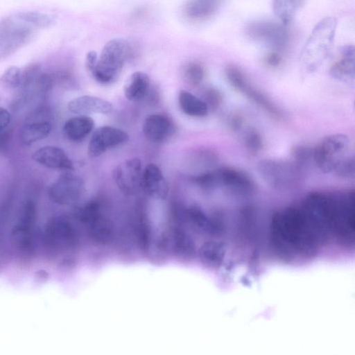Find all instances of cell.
<instances>
[{"label": "cell", "instance_id": "cell-4", "mask_svg": "<svg viewBox=\"0 0 355 355\" xmlns=\"http://www.w3.org/2000/svg\"><path fill=\"white\" fill-rule=\"evenodd\" d=\"M35 28L16 13L0 20V59L15 53L31 40Z\"/></svg>", "mask_w": 355, "mask_h": 355}, {"label": "cell", "instance_id": "cell-28", "mask_svg": "<svg viewBox=\"0 0 355 355\" xmlns=\"http://www.w3.org/2000/svg\"><path fill=\"white\" fill-rule=\"evenodd\" d=\"M333 172L340 178H352L355 173L354 158L343 157L336 165Z\"/></svg>", "mask_w": 355, "mask_h": 355}, {"label": "cell", "instance_id": "cell-6", "mask_svg": "<svg viewBox=\"0 0 355 355\" xmlns=\"http://www.w3.org/2000/svg\"><path fill=\"white\" fill-rule=\"evenodd\" d=\"M349 145V139L344 134L327 136L313 149V159L323 173L333 172L337 163L345 157Z\"/></svg>", "mask_w": 355, "mask_h": 355}, {"label": "cell", "instance_id": "cell-35", "mask_svg": "<svg viewBox=\"0 0 355 355\" xmlns=\"http://www.w3.org/2000/svg\"><path fill=\"white\" fill-rule=\"evenodd\" d=\"M10 130V128H8L0 132V150H3L7 146L11 136Z\"/></svg>", "mask_w": 355, "mask_h": 355}, {"label": "cell", "instance_id": "cell-5", "mask_svg": "<svg viewBox=\"0 0 355 355\" xmlns=\"http://www.w3.org/2000/svg\"><path fill=\"white\" fill-rule=\"evenodd\" d=\"M286 26L279 21L255 19L247 24L245 33L250 40L279 51L287 46L289 41V32Z\"/></svg>", "mask_w": 355, "mask_h": 355}, {"label": "cell", "instance_id": "cell-25", "mask_svg": "<svg viewBox=\"0 0 355 355\" xmlns=\"http://www.w3.org/2000/svg\"><path fill=\"white\" fill-rule=\"evenodd\" d=\"M191 181L204 191H211L218 186L216 171H208L193 175Z\"/></svg>", "mask_w": 355, "mask_h": 355}, {"label": "cell", "instance_id": "cell-8", "mask_svg": "<svg viewBox=\"0 0 355 355\" xmlns=\"http://www.w3.org/2000/svg\"><path fill=\"white\" fill-rule=\"evenodd\" d=\"M84 191L85 183L80 176L65 173L51 184L48 190V197L51 202L58 206H74V217L75 205L79 201Z\"/></svg>", "mask_w": 355, "mask_h": 355}, {"label": "cell", "instance_id": "cell-11", "mask_svg": "<svg viewBox=\"0 0 355 355\" xmlns=\"http://www.w3.org/2000/svg\"><path fill=\"white\" fill-rule=\"evenodd\" d=\"M52 129V115L45 107L36 109L26 119L20 132L21 142L29 146L46 138Z\"/></svg>", "mask_w": 355, "mask_h": 355}, {"label": "cell", "instance_id": "cell-12", "mask_svg": "<svg viewBox=\"0 0 355 355\" xmlns=\"http://www.w3.org/2000/svg\"><path fill=\"white\" fill-rule=\"evenodd\" d=\"M128 140L129 135L123 130L108 125L101 126L90 138L87 153L90 157H97L113 148L123 145Z\"/></svg>", "mask_w": 355, "mask_h": 355}, {"label": "cell", "instance_id": "cell-14", "mask_svg": "<svg viewBox=\"0 0 355 355\" xmlns=\"http://www.w3.org/2000/svg\"><path fill=\"white\" fill-rule=\"evenodd\" d=\"M227 0H187L182 8V17L191 23L209 20Z\"/></svg>", "mask_w": 355, "mask_h": 355}, {"label": "cell", "instance_id": "cell-15", "mask_svg": "<svg viewBox=\"0 0 355 355\" xmlns=\"http://www.w3.org/2000/svg\"><path fill=\"white\" fill-rule=\"evenodd\" d=\"M141 188L150 197L165 200L168 193V184L160 168L150 163L142 172Z\"/></svg>", "mask_w": 355, "mask_h": 355}, {"label": "cell", "instance_id": "cell-13", "mask_svg": "<svg viewBox=\"0 0 355 355\" xmlns=\"http://www.w3.org/2000/svg\"><path fill=\"white\" fill-rule=\"evenodd\" d=\"M142 130L148 140L162 143L174 135L175 125L173 119L165 114H151L146 117Z\"/></svg>", "mask_w": 355, "mask_h": 355}, {"label": "cell", "instance_id": "cell-21", "mask_svg": "<svg viewBox=\"0 0 355 355\" xmlns=\"http://www.w3.org/2000/svg\"><path fill=\"white\" fill-rule=\"evenodd\" d=\"M178 98L181 110L187 115L194 117L207 115L209 109L207 104L191 93L180 90Z\"/></svg>", "mask_w": 355, "mask_h": 355}, {"label": "cell", "instance_id": "cell-26", "mask_svg": "<svg viewBox=\"0 0 355 355\" xmlns=\"http://www.w3.org/2000/svg\"><path fill=\"white\" fill-rule=\"evenodd\" d=\"M21 70L16 66L8 67L1 77L2 85L8 89H17L21 85Z\"/></svg>", "mask_w": 355, "mask_h": 355}, {"label": "cell", "instance_id": "cell-18", "mask_svg": "<svg viewBox=\"0 0 355 355\" xmlns=\"http://www.w3.org/2000/svg\"><path fill=\"white\" fill-rule=\"evenodd\" d=\"M355 48L353 44L343 46L330 67L331 76L338 80L345 81L354 76Z\"/></svg>", "mask_w": 355, "mask_h": 355}, {"label": "cell", "instance_id": "cell-17", "mask_svg": "<svg viewBox=\"0 0 355 355\" xmlns=\"http://www.w3.org/2000/svg\"><path fill=\"white\" fill-rule=\"evenodd\" d=\"M68 110L78 115L89 114H108L112 110V105L108 101L90 95H83L69 101Z\"/></svg>", "mask_w": 355, "mask_h": 355}, {"label": "cell", "instance_id": "cell-20", "mask_svg": "<svg viewBox=\"0 0 355 355\" xmlns=\"http://www.w3.org/2000/svg\"><path fill=\"white\" fill-rule=\"evenodd\" d=\"M94 125V121L90 116L78 115L69 119L64 123L63 132L68 139L78 141L92 132Z\"/></svg>", "mask_w": 355, "mask_h": 355}, {"label": "cell", "instance_id": "cell-2", "mask_svg": "<svg viewBox=\"0 0 355 355\" xmlns=\"http://www.w3.org/2000/svg\"><path fill=\"white\" fill-rule=\"evenodd\" d=\"M130 53L131 46L127 40L115 38L108 41L98 57L91 76L101 84L112 83L119 76Z\"/></svg>", "mask_w": 355, "mask_h": 355}, {"label": "cell", "instance_id": "cell-29", "mask_svg": "<svg viewBox=\"0 0 355 355\" xmlns=\"http://www.w3.org/2000/svg\"><path fill=\"white\" fill-rule=\"evenodd\" d=\"M291 155L294 162L301 166L313 157V149L303 145L294 146L291 149Z\"/></svg>", "mask_w": 355, "mask_h": 355}, {"label": "cell", "instance_id": "cell-33", "mask_svg": "<svg viewBox=\"0 0 355 355\" xmlns=\"http://www.w3.org/2000/svg\"><path fill=\"white\" fill-rule=\"evenodd\" d=\"M97 58V54L94 51H89L86 55L85 67L90 75L95 68Z\"/></svg>", "mask_w": 355, "mask_h": 355}, {"label": "cell", "instance_id": "cell-7", "mask_svg": "<svg viewBox=\"0 0 355 355\" xmlns=\"http://www.w3.org/2000/svg\"><path fill=\"white\" fill-rule=\"evenodd\" d=\"M216 171L218 186L223 187L234 199L239 201L244 200L246 206L253 208L259 213L255 208L248 205L245 202L253 197L257 191L254 181L248 174L231 166L222 167ZM259 214L261 216L259 213Z\"/></svg>", "mask_w": 355, "mask_h": 355}, {"label": "cell", "instance_id": "cell-16", "mask_svg": "<svg viewBox=\"0 0 355 355\" xmlns=\"http://www.w3.org/2000/svg\"><path fill=\"white\" fill-rule=\"evenodd\" d=\"M32 159L37 163L49 168L73 170V164L65 152L54 146H45L36 150Z\"/></svg>", "mask_w": 355, "mask_h": 355}, {"label": "cell", "instance_id": "cell-30", "mask_svg": "<svg viewBox=\"0 0 355 355\" xmlns=\"http://www.w3.org/2000/svg\"><path fill=\"white\" fill-rule=\"evenodd\" d=\"M203 101L207 105L208 109L216 110L221 103V94L215 88L209 87L205 91Z\"/></svg>", "mask_w": 355, "mask_h": 355}, {"label": "cell", "instance_id": "cell-10", "mask_svg": "<svg viewBox=\"0 0 355 355\" xmlns=\"http://www.w3.org/2000/svg\"><path fill=\"white\" fill-rule=\"evenodd\" d=\"M142 172L140 159L135 157L118 164L113 171V178L123 194L134 196L142 189Z\"/></svg>", "mask_w": 355, "mask_h": 355}, {"label": "cell", "instance_id": "cell-9", "mask_svg": "<svg viewBox=\"0 0 355 355\" xmlns=\"http://www.w3.org/2000/svg\"><path fill=\"white\" fill-rule=\"evenodd\" d=\"M225 75L230 85L252 101L275 118H281L282 112L276 105L259 90L254 88L244 72L237 66L230 64L225 69Z\"/></svg>", "mask_w": 355, "mask_h": 355}, {"label": "cell", "instance_id": "cell-23", "mask_svg": "<svg viewBox=\"0 0 355 355\" xmlns=\"http://www.w3.org/2000/svg\"><path fill=\"white\" fill-rule=\"evenodd\" d=\"M16 15L35 29L51 27L55 22L54 16L38 11H21Z\"/></svg>", "mask_w": 355, "mask_h": 355}, {"label": "cell", "instance_id": "cell-24", "mask_svg": "<svg viewBox=\"0 0 355 355\" xmlns=\"http://www.w3.org/2000/svg\"><path fill=\"white\" fill-rule=\"evenodd\" d=\"M205 74L204 67L200 62L196 61L187 63L182 69L183 79L193 87H196L201 83Z\"/></svg>", "mask_w": 355, "mask_h": 355}, {"label": "cell", "instance_id": "cell-31", "mask_svg": "<svg viewBox=\"0 0 355 355\" xmlns=\"http://www.w3.org/2000/svg\"><path fill=\"white\" fill-rule=\"evenodd\" d=\"M263 60L268 67H277L281 64L282 60L279 51L272 50L265 55Z\"/></svg>", "mask_w": 355, "mask_h": 355}, {"label": "cell", "instance_id": "cell-19", "mask_svg": "<svg viewBox=\"0 0 355 355\" xmlns=\"http://www.w3.org/2000/svg\"><path fill=\"white\" fill-rule=\"evenodd\" d=\"M150 80L148 74L143 71L132 73L123 85V93L130 101H139L148 94L150 89Z\"/></svg>", "mask_w": 355, "mask_h": 355}, {"label": "cell", "instance_id": "cell-27", "mask_svg": "<svg viewBox=\"0 0 355 355\" xmlns=\"http://www.w3.org/2000/svg\"><path fill=\"white\" fill-rule=\"evenodd\" d=\"M244 144L248 150L257 153L263 147V141L260 133L254 129H249L244 135Z\"/></svg>", "mask_w": 355, "mask_h": 355}, {"label": "cell", "instance_id": "cell-32", "mask_svg": "<svg viewBox=\"0 0 355 355\" xmlns=\"http://www.w3.org/2000/svg\"><path fill=\"white\" fill-rule=\"evenodd\" d=\"M10 114L5 108L0 107V132L9 128Z\"/></svg>", "mask_w": 355, "mask_h": 355}, {"label": "cell", "instance_id": "cell-34", "mask_svg": "<svg viewBox=\"0 0 355 355\" xmlns=\"http://www.w3.org/2000/svg\"><path fill=\"white\" fill-rule=\"evenodd\" d=\"M243 120L241 115L234 114L230 119V126L234 130H239L243 125Z\"/></svg>", "mask_w": 355, "mask_h": 355}, {"label": "cell", "instance_id": "cell-1", "mask_svg": "<svg viewBox=\"0 0 355 355\" xmlns=\"http://www.w3.org/2000/svg\"><path fill=\"white\" fill-rule=\"evenodd\" d=\"M337 24L336 18L325 17L315 25L301 53L302 61L306 67L315 68L328 56L333 46Z\"/></svg>", "mask_w": 355, "mask_h": 355}, {"label": "cell", "instance_id": "cell-22", "mask_svg": "<svg viewBox=\"0 0 355 355\" xmlns=\"http://www.w3.org/2000/svg\"><path fill=\"white\" fill-rule=\"evenodd\" d=\"M307 0H272L274 14L279 21L287 26Z\"/></svg>", "mask_w": 355, "mask_h": 355}, {"label": "cell", "instance_id": "cell-3", "mask_svg": "<svg viewBox=\"0 0 355 355\" xmlns=\"http://www.w3.org/2000/svg\"><path fill=\"white\" fill-rule=\"evenodd\" d=\"M297 163L282 159H266L257 165L260 176L271 187L284 191L297 184L300 168Z\"/></svg>", "mask_w": 355, "mask_h": 355}]
</instances>
